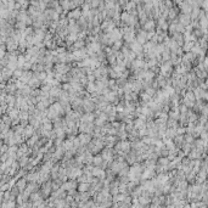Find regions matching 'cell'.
I'll list each match as a JSON object with an SVG mask.
<instances>
[{
    "label": "cell",
    "mask_w": 208,
    "mask_h": 208,
    "mask_svg": "<svg viewBox=\"0 0 208 208\" xmlns=\"http://www.w3.org/2000/svg\"><path fill=\"white\" fill-rule=\"evenodd\" d=\"M130 147H131V143H130V141L120 140V141H118V143L116 144L114 150H116L117 153H119V152H127V153H129Z\"/></svg>",
    "instance_id": "6da1fadb"
},
{
    "label": "cell",
    "mask_w": 208,
    "mask_h": 208,
    "mask_svg": "<svg viewBox=\"0 0 208 208\" xmlns=\"http://www.w3.org/2000/svg\"><path fill=\"white\" fill-rule=\"evenodd\" d=\"M95 129V125L93 124V122L91 123H85V122H82V123L79 124V131L80 133H93V130Z\"/></svg>",
    "instance_id": "7a4b0ae2"
},
{
    "label": "cell",
    "mask_w": 208,
    "mask_h": 208,
    "mask_svg": "<svg viewBox=\"0 0 208 208\" xmlns=\"http://www.w3.org/2000/svg\"><path fill=\"white\" fill-rule=\"evenodd\" d=\"M160 72H161L162 75H164V77L168 78L170 75V73H172V66H170V63H168V62L163 63L161 66V68H160Z\"/></svg>",
    "instance_id": "3957f363"
},
{
    "label": "cell",
    "mask_w": 208,
    "mask_h": 208,
    "mask_svg": "<svg viewBox=\"0 0 208 208\" xmlns=\"http://www.w3.org/2000/svg\"><path fill=\"white\" fill-rule=\"evenodd\" d=\"M78 138L80 139V143H82V145H88L90 141L93 140V139H91L90 133H80L78 135Z\"/></svg>",
    "instance_id": "277c9868"
},
{
    "label": "cell",
    "mask_w": 208,
    "mask_h": 208,
    "mask_svg": "<svg viewBox=\"0 0 208 208\" xmlns=\"http://www.w3.org/2000/svg\"><path fill=\"white\" fill-rule=\"evenodd\" d=\"M80 120L82 122H85V123H91V122L95 120V114L91 113V112H87L82 114V117H80Z\"/></svg>",
    "instance_id": "5b68a950"
},
{
    "label": "cell",
    "mask_w": 208,
    "mask_h": 208,
    "mask_svg": "<svg viewBox=\"0 0 208 208\" xmlns=\"http://www.w3.org/2000/svg\"><path fill=\"white\" fill-rule=\"evenodd\" d=\"M38 139H39V134L35 133L34 135H32L30 138L27 139L26 143H27V145L29 146V147H33V146H35V145L38 144Z\"/></svg>",
    "instance_id": "8992f818"
},
{
    "label": "cell",
    "mask_w": 208,
    "mask_h": 208,
    "mask_svg": "<svg viewBox=\"0 0 208 208\" xmlns=\"http://www.w3.org/2000/svg\"><path fill=\"white\" fill-rule=\"evenodd\" d=\"M27 179H26V176H23V178H20V180H17L16 182V186L18 187L20 190H21V192H23L24 190H26V187H27Z\"/></svg>",
    "instance_id": "52a82bcc"
},
{
    "label": "cell",
    "mask_w": 208,
    "mask_h": 208,
    "mask_svg": "<svg viewBox=\"0 0 208 208\" xmlns=\"http://www.w3.org/2000/svg\"><path fill=\"white\" fill-rule=\"evenodd\" d=\"M104 157L102 155H95L94 158H93V164L94 166H98V167H101V164L104 163Z\"/></svg>",
    "instance_id": "ba28073f"
},
{
    "label": "cell",
    "mask_w": 208,
    "mask_h": 208,
    "mask_svg": "<svg viewBox=\"0 0 208 208\" xmlns=\"http://www.w3.org/2000/svg\"><path fill=\"white\" fill-rule=\"evenodd\" d=\"M89 189H90V182H79L78 191L84 192V191H89Z\"/></svg>",
    "instance_id": "9c48e42d"
},
{
    "label": "cell",
    "mask_w": 208,
    "mask_h": 208,
    "mask_svg": "<svg viewBox=\"0 0 208 208\" xmlns=\"http://www.w3.org/2000/svg\"><path fill=\"white\" fill-rule=\"evenodd\" d=\"M13 207H16L15 201H4V202H1V208H13Z\"/></svg>",
    "instance_id": "30bf717a"
},
{
    "label": "cell",
    "mask_w": 208,
    "mask_h": 208,
    "mask_svg": "<svg viewBox=\"0 0 208 208\" xmlns=\"http://www.w3.org/2000/svg\"><path fill=\"white\" fill-rule=\"evenodd\" d=\"M141 101H145V102H150L151 101V99H152V96L151 95H149L146 91H144V93H141Z\"/></svg>",
    "instance_id": "8fae6325"
},
{
    "label": "cell",
    "mask_w": 208,
    "mask_h": 208,
    "mask_svg": "<svg viewBox=\"0 0 208 208\" xmlns=\"http://www.w3.org/2000/svg\"><path fill=\"white\" fill-rule=\"evenodd\" d=\"M79 16H80V11H79V10H74L73 12L69 13V17H71V18H77V17H79Z\"/></svg>",
    "instance_id": "7c38bea8"
},
{
    "label": "cell",
    "mask_w": 208,
    "mask_h": 208,
    "mask_svg": "<svg viewBox=\"0 0 208 208\" xmlns=\"http://www.w3.org/2000/svg\"><path fill=\"white\" fill-rule=\"evenodd\" d=\"M153 27H155V23L152 22V21H150V22H147L144 26V28L146 29V30H151V29H153Z\"/></svg>",
    "instance_id": "4fadbf2b"
}]
</instances>
